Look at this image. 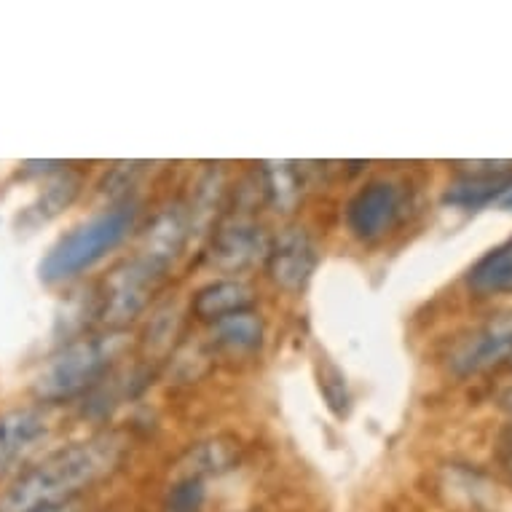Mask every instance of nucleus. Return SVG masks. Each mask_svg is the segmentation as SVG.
Returning <instances> with one entry per match:
<instances>
[{"instance_id": "1", "label": "nucleus", "mask_w": 512, "mask_h": 512, "mask_svg": "<svg viewBox=\"0 0 512 512\" xmlns=\"http://www.w3.org/2000/svg\"><path fill=\"white\" fill-rule=\"evenodd\" d=\"M126 448L129 443L121 432H100L59 448L41 464L22 472L0 494V512H35L73 502L86 488L97 486L121 467Z\"/></svg>"}, {"instance_id": "2", "label": "nucleus", "mask_w": 512, "mask_h": 512, "mask_svg": "<svg viewBox=\"0 0 512 512\" xmlns=\"http://www.w3.org/2000/svg\"><path fill=\"white\" fill-rule=\"evenodd\" d=\"M140 212H143V204L137 202L135 196H129L86 218L76 228H70L41 261L43 282H51V285L68 282L84 274L86 269H92L94 263H100L135 231Z\"/></svg>"}, {"instance_id": "3", "label": "nucleus", "mask_w": 512, "mask_h": 512, "mask_svg": "<svg viewBox=\"0 0 512 512\" xmlns=\"http://www.w3.org/2000/svg\"><path fill=\"white\" fill-rule=\"evenodd\" d=\"M124 346L126 338L121 330H110L108 336L73 338L57 354H51L35 376V397L43 405L86 397L110 376Z\"/></svg>"}, {"instance_id": "4", "label": "nucleus", "mask_w": 512, "mask_h": 512, "mask_svg": "<svg viewBox=\"0 0 512 512\" xmlns=\"http://www.w3.org/2000/svg\"><path fill=\"white\" fill-rule=\"evenodd\" d=\"M167 271L137 252L118 263L102 285L97 309L102 325H108V330H124L129 322H135L151 306L153 295L159 293L167 279Z\"/></svg>"}, {"instance_id": "5", "label": "nucleus", "mask_w": 512, "mask_h": 512, "mask_svg": "<svg viewBox=\"0 0 512 512\" xmlns=\"http://www.w3.org/2000/svg\"><path fill=\"white\" fill-rule=\"evenodd\" d=\"M408 194L392 177H378L354 191L346 202L344 220L349 234L360 242H378L392 234L405 215Z\"/></svg>"}, {"instance_id": "6", "label": "nucleus", "mask_w": 512, "mask_h": 512, "mask_svg": "<svg viewBox=\"0 0 512 512\" xmlns=\"http://www.w3.org/2000/svg\"><path fill=\"white\" fill-rule=\"evenodd\" d=\"M269 234L266 228L252 218L250 212L231 210L226 212L212 231L207 258L218 271L239 274L250 269L252 263L266 261L269 252Z\"/></svg>"}, {"instance_id": "7", "label": "nucleus", "mask_w": 512, "mask_h": 512, "mask_svg": "<svg viewBox=\"0 0 512 512\" xmlns=\"http://www.w3.org/2000/svg\"><path fill=\"white\" fill-rule=\"evenodd\" d=\"M504 360H512V311L491 317L448 352V368L459 378L486 373Z\"/></svg>"}, {"instance_id": "8", "label": "nucleus", "mask_w": 512, "mask_h": 512, "mask_svg": "<svg viewBox=\"0 0 512 512\" xmlns=\"http://www.w3.org/2000/svg\"><path fill=\"white\" fill-rule=\"evenodd\" d=\"M319 250L314 236L301 226H290L279 231L266 252V271L271 282L287 293H301L309 285L311 274L317 269Z\"/></svg>"}, {"instance_id": "9", "label": "nucleus", "mask_w": 512, "mask_h": 512, "mask_svg": "<svg viewBox=\"0 0 512 512\" xmlns=\"http://www.w3.org/2000/svg\"><path fill=\"white\" fill-rule=\"evenodd\" d=\"M49 432L51 413L46 405H22L0 413V478L22 470Z\"/></svg>"}, {"instance_id": "10", "label": "nucleus", "mask_w": 512, "mask_h": 512, "mask_svg": "<svg viewBox=\"0 0 512 512\" xmlns=\"http://www.w3.org/2000/svg\"><path fill=\"white\" fill-rule=\"evenodd\" d=\"M191 236V220H188V207L180 202H169L161 207L148 228L143 231V242L137 255H143L148 261L159 263L169 269L175 258L183 252L185 242Z\"/></svg>"}, {"instance_id": "11", "label": "nucleus", "mask_w": 512, "mask_h": 512, "mask_svg": "<svg viewBox=\"0 0 512 512\" xmlns=\"http://www.w3.org/2000/svg\"><path fill=\"white\" fill-rule=\"evenodd\" d=\"M512 183L510 164H496L494 169H478L467 175L456 177L454 183L445 188L443 204L462 207V210H480L486 204L499 202V196Z\"/></svg>"}, {"instance_id": "12", "label": "nucleus", "mask_w": 512, "mask_h": 512, "mask_svg": "<svg viewBox=\"0 0 512 512\" xmlns=\"http://www.w3.org/2000/svg\"><path fill=\"white\" fill-rule=\"evenodd\" d=\"M263 336H266V325L255 309L236 311L212 322V349L236 360L258 352L263 346Z\"/></svg>"}, {"instance_id": "13", "label": "nucleus", "mask_w": 512, "mask_h": 512, "mask_svg": "<svg viewBox=\"0 0 512 512\" xmlns=\"http://www.w3.org/2000/svg\"><path fill=\"white\" fill-rule=\"evenodd\" d=\"M255 303V290L244 279L223 277L215 279L210 285H204L191 301V311L202 322H218V319L236 314V311L252 309Z\"/></svg>"}, {"instance_id": "14", "label": "nucleus", "mask_w": 512, "mask_h": 512, "mask_svg": "<svg viewBox=\"0 0 512 512\" xmlns=\"http://www.w3.org/2000/svg\"><path fill=\"white\" fill-rule=\"evenodd\" d=\"M266 204L277 212H293L303 199V175L293 161H266L258 169Z\"/></svg>"}, {"instance_id": "15", "label": "nucleus", "mask_w": 512, "mask_h": 512, "mask_svg": "<svg viewBox=\"0 0 512 512\" xmlns=\"http://www.w3.org/2000/svg\"><path fill=\"white\" fill-rule=\"evenodd\" d=\"M467 285L478 295L512 293V236L472 266Z\"/></svg>"}, {"instance_id": "16", "label": "nucleus", "mask_w": 512, "mask_h": 512, "mask_svg": "<svg viewBox=\"0 0 512 512\" xmlns=\"http://www.w3.org/2000/svg\"><path fill=\"white\" fill-rule=\"evenodd\" d=\"M239 456V443L236 440H226V437H215L207 443L194 445L185 459L180 462V475L177 478H199L207 480L210 475L228 470Z\"/></svg>"}, {"instance_id": "17", "label": "nucleus", "mask_w": 512, "mask_h": 512, "mask_svg": "<svg viewBox=\"0 0 512 512\" xmlns=\"http://www.w3.org/2000/svg\"><path fill=\"white\" fill-rule=\"evenodd\" d=\"M78 191H81V177L73 175V172H62V175L54 177V180L43 188L41 199H38V204L33 207V212L43 220L54 218V215H59V212L65 210V207L76 199Z\"/></svg>"}, {"instance_id": "18", "label": "nucleus", "mask_w": 512, "mask_h": 512, "mask_svg": "<svg viewBox=\"0 0 512 512\" xmlns=\"http://www.w3.org/2000/svg\"><path fill=\"white\" fill-rule=\"evenodd\" d=\"M177 333H180V317L172 306H164V309L156 311V317L151 319L148 325V333H145V349L153 357H161L167 354L175 344Z\"/></svg>"}, {"instance_id": "19", "label": "nucleus", "mask_w": 512, "mask_h": 512, "mask_svg": "<svg viewBox=\"0 0 512 512\" xmlns=\"http://www.w3.org/2000/svg\"><path fill=\"white\" fill-rule=\"evenodd\" d=\"M207 499V483L199 478H177L169 486L167 512H202Z\"/></svg>"}, {"instance_id": "20", "label": "nucleus", "mask_w": 512, "mask_h": 512, "mask_svg": "<svg viewBox=\"0 0 512 512\" xmlns=\"http://www.w3.org/2000/svg\"><path fill=\"white\" fill-rule=\"evenodd\" d=\"M319 389L328 400V405L338 416H344L349 408V389H346V378L341 376V370L333 362L322 360V373H319Z\"/></svg>"}, {"instance_id": "21", "label": "nucleus", "mask_w": 512, "mask_h": 512, "mask_svg": "<svg viewBox=\"0 0 512 512\" xmlns=\"http://www.w3.org/2000/svg\"><path fill=\"white\" fill-rule=\"evenodd\" d=\"M499 454H502V462L504 467H507V472L512 475V429L502 437V448H499Z\"/></svg>"}, {"instance_id": "22", "label": "nucleus", "mask_w": 512, "mask_h": 512, "mask_svg": "<svg viewBox=\"0 0 512 512\" xmlns=\"http://www.w3.org/2000/svg\"><path fill=\"white\" fill-rule=\"evenodd\" d=\"M35 512H84V504L73 499V502H65V504H54V507H41V510Z\"/></svg>"}, {"instance_id": "23", "label": "nucleus", "mask_w": 512, "mask_h": 512, "mask_svg": "<svg viewBox=\"0 0 512 512\" xmlns=\"http://www.w3.org/2000/svg\"><path fill=\"white\" fill-rule=\"evenodd\" d=\"M499 207H502V210H507V212H512V183L507 185V191H504L502 196H499Z\"/></svg>"}, {"instance_id": "24", "label": "nucleus", "mask_w": 512, "mask_h": 512, "mask_svg": "<svg viewBox=\"0 0 512 512\" xmlns=\"http://www.w3.org/2000/svg\"><path fill=\"white\" fill-rule=\"evenodd\" d=\"M499 403H502L504 411L512 413V387H510V389H504L502 397H499Z\"/></svg>"}]
</instances>
